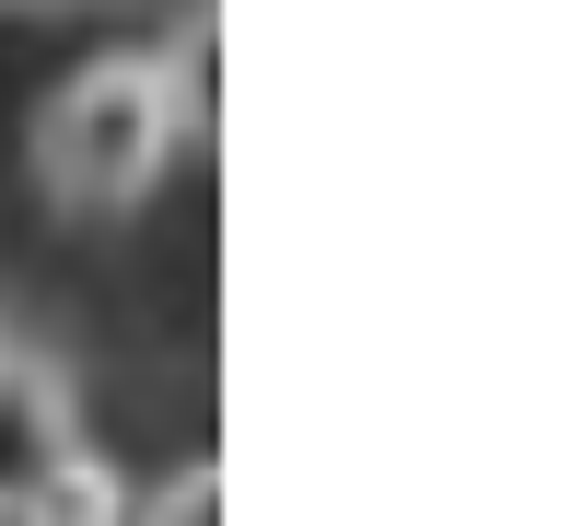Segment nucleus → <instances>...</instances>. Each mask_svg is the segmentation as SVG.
Returning a JSON list of instances; mask_svg holds the SVG:
<instances>
[{
    "label": "nucleus",
    "instance_id": "1",
    "mask_svg": "<svg viewBox=\"0 0 561 526\" xmlns=\"http://www.w3.org/2000/svg\"><path fill=\"white\" fill-rule=\"evenodd\" d=\"M35 187H47V210H70V222H117V210H140L152 187H164L175 164V82L164 59H82L59 82V94L35 105Z\"/></svg>",
    "mask_w": 561,
    "mask_h": 526
},
{
    "label": "nucleus",
    "instance_id": "3",
    "mask_svg": "<svg viewBox=\"0 0 561 526\" xmlns=\"http://www.w3.org/2000/svg\"><path fill=\"white\" fill-rule=\"evenodd\" d=\"M12 526H129V480H117L94 445H70L59 468L12 503Z\"/></svg>",
    "mask_w": 561,
    "mask_h": 526
},
{
    "label": "nucleus",
    "instance_id": "5",
    "mask_svg": "<svg viewBox=\"0 0 561 526\" xmlns=\"http://www.w3.org/2000/svg\"><path fill=\"white\" fill-rule=\"evenodd\" d=\"M0 12H59V0H0Z\"/></svg>",
    "mask_w": 561,
    "mask_h": 526
},
{
    "label": "nucleus",
    "instance_id": "4",
    "mask_svg": "<svg viewBox=\"0 0 561 526\" xmlns=\"http://www.w3.org/2000/svg\"><path fill=\"white\" fill-rule=\"evenodd\" d=\"M129 526H222V468H175L164 491H152V503H129Z\"/></svg>",
    "mask_w": 561,
    "mask_h": 526
},
{
    "label": "nucleus",
    "instance_id": "2",
    "mask_svg": "<svg viewBox=\"0 0 561 526\" xmlns=\"http://www.w3.org/2000/svg\"><path fill=\"white\" fill-rule=\"evenodd\" d=\"M82 445V421H70V375L47 351H0V515L24 503L59 456Z\"/></svg>",
    "mask_w": 561,
    "mask_h": 526
},
{
    "label": "nucleus",
    "instance_id": "6",
    "mask_svg": "<svg viewBox=\"0 0 561 526\" xmlns=\"http://www.w3.org/2000/svg\"><path fill=\"white\" fill-rule=\"evenodd\" d=\"M0 351H12V340H0Z\"/></svg>",
    "mask_w": 561,
    "mask_h": 526
}]
</instances>
